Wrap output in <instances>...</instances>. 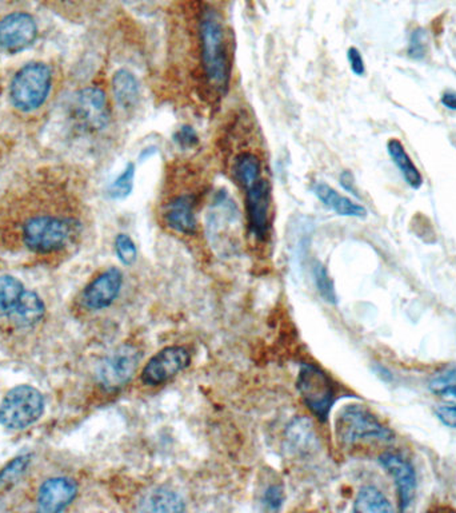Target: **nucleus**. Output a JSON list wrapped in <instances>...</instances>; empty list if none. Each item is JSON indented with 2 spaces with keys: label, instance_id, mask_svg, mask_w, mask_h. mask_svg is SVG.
<instances>
[{
  "label": "nucleus",
  "instance_id": "obj_16",
  "mask_svg": "<svg viewBox=\"0 0 456 513\" xmlns=\"http://www.w3.org/2000/svg\"><path fill=\"white\" fill-rule=\"evenodd\" d=\"M311 190H313L314 195L323 203V206L334 211L338 216L351 217V218H366L367 217L364 206L359 205L346 195H340L329 183L316 180L313 183Z\"/></svg>",
  "mask_w": 456,
  "mask_h": 513
},
{
  "label": "nucleus",
  "instance_id": "obj_35",
  "mask_svg": "<svg viewBox=\"0 0 456 513\" xmlns=\"http://www.w3.org/2000/svg\"><path fill=\"white\" fill-rule=\"evenodd\" d=\"M442 104L443 106L447 107V109L456 111V93L447 91V93L443 94Z\"/></svg>",
  "mask_w": 456,
  "mask_h": 513
},
{
  "label": "nucleus",
  "instance_id": "obj_1",
  "mask_svg": "<svg viewBox=\"0 0 456 513\" xmlns=\"http://www.w3.org/2000/svg\"><path fill=\"white\" fill-rule=\"evenodd\" d=\"M201 65L207 80L224 93L230 83V62L222 22L211 10L201 20Z\"/></svg>",
  "mask_w": 456,
  "mask_h": 513
},
{
  "label": "nucleus",
  "instance_id": "obj_7",
  "mask_svg": "<svg viewBox=\"0 0 456 513\" xmlns=\"http://www.w3.org/2000/svg\"><path fill=\"white\" fill-rule=\"evenodd\" d=\"M141 355L138 348L125 344L107 355L96 369V379L107 392L125 388L133 379L141 364Z\"/></svg>",
  "mask_w": 456,
  "mask_h": 513
},
{
  "label": "nucleus",
  "instance_id": "obj_9",
  "mask_svg": "<svg viewBox=\"0 0 456 513\" xmlns=\"http://www.w3.org/2000/svg\"><path fill=\"white\" fill-rule=\"evenodd\" d=\"M191 364V355L185 347L164 348L149 358L143 368L141 379L147 387H159L174 379Z\"/></svg>",
  "mask_w": 456,
  "mask_h": 513
},
{
  "label": "nucleus",
  "instance_id": "obj_2",
  "mask_svg": "<svg viewBox=\"0 0 456 513\" xmlns=\"http://www.w3.org/2000/svg\"><path fill=\"white\" fill-rule=\"evenodd\" d=\"M335 432L342 444L353 445L361 440L390 442L395 434L380 423L371 412L358 405L343 408L335 420Z\"/></svg>",
  "mask_w": 456,
  "mask_h": 513
},
{
  "label": "nucleus",
  "instance_id": "obj_8",
  "mask_svg": "<svg viewBox=\"0 0 456 513\" xmlns=\"http://www.w3.org/2000/svg\"><path fill=\"white\" fill-rule=\"evenodd\" d=\"M246 190V213H247L248 233L259 242L269 240L271 232V185L261 178Z\"/></svg>",
  "mask_w": 456,
  "mask_h": 513
},
{
  "label": "nucleus",
  "instance_id": "obj_31",
  "mask_svg": "<svg viewBox=\"0 0 456 513\" xmlns=\"http://www.w3.org/2000/svg\"><path fill=\"white\" fill-rule=\"evenodd\" d=\"M285 496H283L282 486H271L264 492L263 504L269 510H279L282 508Z\"/></svg>",
  "mask_w": 456,
  "mask_h": 513
},
{
  "label": "nucleus",
  "instance_id": "obj_28",
  "mask_svg": "<svg viewBox=\"0 0 456 513\" xmlns=\"http://www.w3.org/2000/svg\"><path fill=\"white\" fill-rule=\"evenodd\" d=\"M174 142L177 143L180 149H183V150L195 148L199 143L198 133H196V130L193 126H182V127L178 128L177 132H175Z\"/></svg>",
  "mask_w": 456,
  "mask_h": 513
},
{
  "label": "nucleus",
  "instance_id": "obj_14",
  "mask_svg": "<svg viewBox=\"0 0 456 513\" xmlns=\"http://www.w3.org/2000/svg\"><path fill=\"white\" fill-rule=\"evenodd\" d=\"M196 198L193 195H175L163 208V221L169 229L185 235H194L198 227L195 217Z\"/></svg>",
  "mask_w": 456,
  "mask_h": 513
},
{
  "label": "nucleus",
  "instance_id": "obj_3",
  "mask_svg": "<svg viewBox=\"0 0 456 513\" xmlns=\"http://www.w3.org/2000/svg\"><path fill=\"white\" fill-rule=\"evenodd\" d=\"M296 388L301 402L318 420L327 421L335 404L334 382L313 364H303L296 379Z\"/></svg>",
  "mask_w": 456,
  "mask_h": 513
},
{
  "label": "nucleus",
  "instance_id": "obj_5",
  "mask_svg": "<svg viewBox=\"0 0 456 513\" xmlns=\"http://www.w3.org/2000/svg\"><path fill=\"white\" fill-rule=\"evenodd\" d=\"M73 225L70 219L52 216H38L28 219L23 226L26 246L35 253H52L62 250L73 235Z\"/></svg>",
  "mask_w": 456,
  "mask_h": 513
},
{
  "label": "nucleus",
  "instance_id": "obj_4",
  "mask_svg": "<svg viewBox=\"0 0 456 513\" xmlns=\"http://www.w3.org/2000/svg\"><path fill=\"white\" fill-rule=\"evenodd\" d=\"M49 90L51 70L43 63H30L15 75L10 86V96L20 111H33L44 103Z\"/></svg>",
  "mask_w": 456,
  "mask_h": 513
},
{
  "label": "nucleus",
  "instance_id": "obj_18",
  "mask_svg": "<svg viewBox=\"0 0 456 513\" xmlns=\"http://www.w3.org/2000/svg\"><path fill=\"white\" fill-rule=\"evenodd\" d=\"M112 94L120 109L131 111L141 101V82L130 70H118L112 77Z\"/></svg>",
  "mask_w": 456,
  "mask_h": 513
},
{
  "label": "nucleus",
  "instance_id": "obj_15",
  "mask_svg": "<svg viewBox=\"0 0 456 513\" xmlns=\"http://www.w3.org/2000/svg\"><path fill=\"white\" fill-rule=\"evenodd\" d=\"M78 494L76 483L68 478H55L42 484L38 494L39 510L47 513L62 512Z\"/></svg>",
  "mask_w": 456,
  "mask_h": 513
},
{
  "label": "nucleus",
  "instance_id": "obj_22",
  "mask_svg": "<svg viewBox=\"0 0 456 513\" xmlns=\"http://www.w3.org/2000/svg\"><path fill=\"white\" fill-rule=\"evenodd\" d=\"M232 172L243 188H248L262 178L261 159L250 151L240 153L235 159Z\"/></svg>",
  "mask_w": 456,
  "mask_h": 513
},
{
  "label": "nucleus",
  "instance_id": "obj_11",
  "mask_svg": "<svg viewBox=\"0 0 456 513\" xmlns=\"http://www.w3.org/2000/svg\"><path fill=\"white\" fill-rule=\"evenodd\" d=\"M36 35V23L25 12H15L0 22V47L11 54L30 47Z\"/></svg>",
  "mask_w": 456,
  "mask_h": 513
},
{
  "label": "nucleus",
  "instance_id": "obj_17",
  "mask_svg": "<svg viewBox=\"0 0 456 513\" xmlns=\"http://www.w3.org/2000/svg\"><path fill=\"white\" fill-rule=\"evenodd\" d=\"M138 509L148 513H178L186 509V504L177 492L164 486H156L143 494Z\"/></svg>",
  "mask_w": 456,
  "mask_h": 513
},
{
  "label": "nucleus",
  "instance_id": "obj_20",
  "mask_svg": "<svg viewBox=\"0 0 456 513\" xmlns=\"http://www.w3.org/2000/svg\"><path fill=\"white\" fill-rule=\"evenodd\" d=\"M44 314V303L36 293L25 292L19 303L10 316L20 328H30L41 321Z\"/></svg>",
  "mask_w": 456,
  "mask_h": 513
},
{
  "label": "nucleus",
  "instance_id": "obj_29",
  "mask_svg": "<svg viewBox=\"0 0 456 513\" xmlns=\"http://www.w3.org/2000/svg\"><path fill=\"white\" fill-rule=\"evenodd\" d=\"M453 384H456V366H451V368L435 374L434 379L429 382V389L435 394H439L440 392L445 391V388Z\"/></svg>",
  "mask_w": 456,
  "mask_h": 513
},
{
  "label": "nucleus",
  "instance_id": "obj_6",
  "mask_svg": "<svg viewBox=\"0 0 456 513\" xmlns=\"http://www.w3.org/2000/svg\"><path fill=\"white\" fill-rule=\"evenodd\" d=\"M44 400L38 389L19 385L0 404V424L9 429H25L43 415Z\"/></svg>",
  "mask_w": 456,
  "mask_h": 513
},
{
  "label": "nucleus",
  "instance_id": "obj_12",
  "mask_svg": "<svg viewBox=\"0 0 456 513\" xmlns=\"http://www.w3.org/2000/svg\"><path fill=\"white\" fill-rule=\"evenodd\" d=\"M379 463L394 478L398 496H399L400 510L403 512L410 507L414 497H415V470L408 460L400 455L394 454V452L380 455Z\"/></svg>",
  "mask_w": 456,
  "mask_h": 513
},
{
  "label": "nucleus",
  "instance_id": "obj_24",
  "mask_svg": "<svg viewBox=\"0 0 456 513\" xmlns=\"http://www.w3.org/2000/svg\"><path fill=\"white\" fill-rule=\"evenodd\" d=\"M136 166L133 162L125 165V170L118 175L117 180L110 185L109 195L111 200L123 201L130 197L135 182Z\"/></svg>",
  "mask_w": 456,
  "mask_h": 513
},
{
  "label": "nucleus",
  "instance_id": "obj_37",
  "mask_svg": "<svg viewBox=\"0 0 456 513\" xmlns=\"http://www.w3.org/2000/svg\"><path fill=\"white\" fill-rule=\"evenodd\" d=\"M439 396H442L443 399L452 400V402H456V384L451 385V387L445 388V391L440 392Z\"/></svg>",
  "mask_w": 456,
  "mask_h": 513
},
{
  "label": "nucleus",
  "instance_id": "obj_19",
  "mask_svg": "<svg viewBox=\"0 0 456 513\" xmlns=\"http://www.w3.org/2000/svg\"><path fill=\"white\" fill-rule=\"evenodd\" d=\"M387 151H389L392 162L397 165L407 185L415 188V190L421 188L422 185H423V177H422L421 172L414 164L411 157L408 156L403 143L397 138H392L387 142Z\"/></svg>",
  "mask_w": 456,
  "mask_h": 513
},
{
  "label": "nucleus",
  "instance_id": "obj_30",
  "mask_svg": "<svg viewBox=\"0 0 456 513\" xmlns=\"http://www.w3.org/2000/svg\"><path fill=\"white\" fill-rule=\"evenodd\" d=\"M427 35L424 30L414 31L410 39V46H408V55L413 59L421 60L426 57Z\"/></svg>",
  "mask_w": 456,
  "mask_h": 513
},
{
  "label": "nucleus",
  "instance_id": "obj_36",
  "mask_svg": "<svg viewBox=\"0 0 456 513\" xmlns=\"http://www.w3.org/2000/svg\"><path fill=\"white\" fill-rule=\"evenodd\" d=\"M156 154H158V148H156V146H147V148H144L143 150L141 151V154H139V161H147V159L151 158V157L156 156Z\"/></svg>",
  "mask_w": 456,
  "mask_h": 513
},
{
  "label": "nucleus",
  "instance_id": "obj_34",
  "mask_svg": "<svg viewBox=\"0 0 456 513\" xmlns=\"http://www.w3.org/2000/svg\"><path fill=\"white\" fill-rule=\"evenodd\" d=\"M339 183L342 186L343 190L347 191V193H351L353 197L361 198L359 195L358 188H355V178H353V174L348 170H345L342 172L339 177Z\"/></svg>",
  "mask_w": 456,
  "mask_h": 513
},
{
  "label": "nucleus",
  "instance_id": "obj_32",
  "mask_svg": "<svg viewBox=\"0 0 456 513\" xmlns=\"http://www.w3.org/2000/svg\"><path fill=\"white\" fill-rule=\"evenodd\" d=\"M347 60L351 72L356 77H363L366 74V65H364L363 55H361V52L356 47H350L347 50Z\"/></svg>",
  "mask_w": 456,
  "mask_h": 513
},
{
  "label": "nucleus",
  "instance_id": "obj_10",
  "mask_svg": "<svg viewBox=\"0 0 456 513\" xmlns=\"http://www.w3.org/2000/svg\"><path fill=\"white\" fill-rule=\"evenodd\" d=\"M73 119L88 132H99L110 123V107L106 93L98 88H87L76 94Z\"/></svg>",
  "mask_w": 456,
  "mask_h": 513
},
{
  "label": "nucleus",
  "instance_id": "obj_33",
  "mask_svg": "<svg viewBox=\"0 0 456 513\" xmlns=\"http://www.w3.org/2000/svg\"><path fill=\"white\" fill-rule=\"evenodd\" d=\"M435 413L445 426L456 429V405H443L437 408Z\"/></svg>",
  "mask_w": 456,
  "mask_h": 513
},
{
  "label": "nucleus",
  "instance_id": "obj_13",
  "mask_svg": "<svg viewBox=\"0 0 456 513\" xmlns=\"http://www.w3.org/2000/svg\"><path fill=\"white\" fill-rule=\"evenodd\" d=\"M122 287V272L117 268L109 269L87 285L83 292V303L91 310L109 308L117 300Z\"/></svg>",
  "mask_w": 456,
  "mask_h": 513
},
{
  "label": "nucleus",
  "instance_id": "obj_25",
  "mask_svg": "<svg viewBox=\"0 0 456 513\" xmlns=\"http://www.w3.org/2000/svg\"><path fill=\"white\" fill-rule=\"evenodd\" d=\"M314 277H315L316 287H318L322 297H323L327 302L337 303L338 295L337 292H335L334 281H332V279L330 277L329 272H327L326 266H324L323 264H315V266H314Z\"/></svg>",
  "mask_w": 456,
  "mask_h": 513
},
{
  "label": "nucleus",
  "instance_id": "obj_27",
  "mask_svg": "<svg viewBox=\"0 0 456 513\" xmlns=\"http://www.w3.org/2000/svg\"><path fill=\"white\" fill-rule=\"evenodd\" d=\"M28 462H30V457L20 456L15 459L11 464L7 465L2 473H0V486H9L10 483H14L23 472H25L26 468H27Z\"/></svg>",
  "mask_w": 456,
  "mask_h": 513
},
{
  "label": "nucleus",
  "instance_id": "obj_26",
  "mask_svg": "<svg viewBox=\"0 0 456 513\" xmlns=\"http://www.w3.org/2000/svg\"><path fill=\"white\" fill-rule=\"evenodd\" d=\"M115 253H117L120 263L125 266L133 265L138 258V248H136L133 238L125 233H120L115 238Z\"/></svg>",
  "mask_w": 456,
  "mask_h": 513
},
{
  "label": "nucleus",
  "instance_id": "obj_23",
  "mask_svg": "<svg viewBox=\"0 0 456 513\" xmlns=\"http://www.w3.org/2000/svg\"><path fill=\"white\" fill-rule=\"evenodd\" d=\"M23 290L22 282L11 276L0 277V317L10 316L19 303Z\"/></svg>",
  "mask_w": 456,
  "mask_h": 513
},
{
  "label": "nucleus",
  "instance_id": "obj_21",
  "mask_svg": "<svg viewBox=\"0 0 456 513\" xmlns=\"http://www.w3.org/2000/svg\"><path fill=\"white\" fill-rule=\"evenodd\" d=\"M353 510L358 513H392L394 507L379 489L366 486L359 491Z\"/></svg>",
  "mask_w": 456,
  "mask_h": 513
}]
</instances>
